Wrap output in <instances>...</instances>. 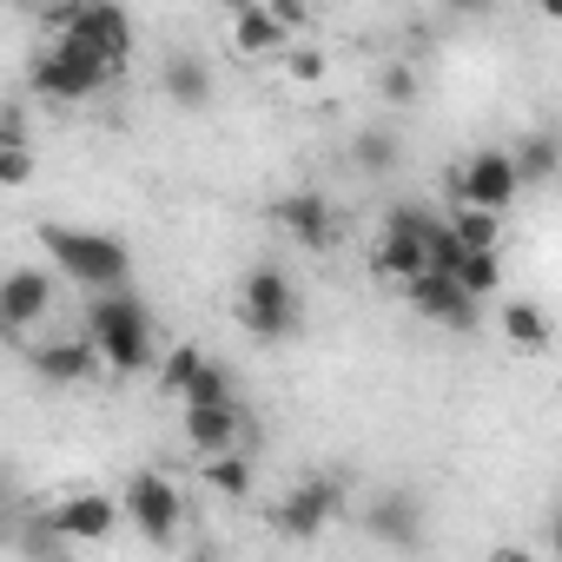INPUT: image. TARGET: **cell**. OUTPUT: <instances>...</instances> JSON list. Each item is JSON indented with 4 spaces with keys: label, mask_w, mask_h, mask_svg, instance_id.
<instances>
[{
    "label": "cell",
    "mask_w": 562,
    "mask_h": 562,
    "mask_svg": "<svg viewBox=\"0 0 562 562\" xmlns=\"http://www.w3.org/2000/svg\"><path fill=\"white\" fill-rule=\"evenodd\" d=\"M41 245H47V258H54L60 278L87 285V299L126 292V271H133L126 238H113V232H80V225H41Z\"/></svg>",
    "instance_id": "6da1fadb"
},
{
    "label": "cell",
    "mask_w": 562,
    "mask_h": 562,
    "mask_svg": "<svg viewBox=\"0 0 562 562\" xmlns=\"http://www.w3.org/2000/svg\"><path fill=\"white\" fill-rule=\"evenodd\" d=\"M80 331L100 345L106 371H120V378L159 364V358H153V318H146V305H139L133 292H100V299H87Z\"/></svg>",
    "instance_id": "7a4b0ae2"
},
{
    "label": "cell",
    "mask_w": 562,
    "mask_h": 562,
    "mask_svg": "<svg viewBox=\"0 0 562 562\" xmlns=\"http://www.w3.org/2000/svg\"><path fill=\"white\" fill-rule=\"evenodd\" d=\"M430 232H437V212L430 205H417V199L391 205L384 212V238L371 251V271L391 278V285H417V278L430 271Z\"/></svg>",
    "instance_id": "3957f363"
},
{
    "label": "cell",
    "mask_w": 562,
    "mask_h": 562,
    "mask_svg": "<svg viewBox=\"0 0 562 562\" xmlns=\"http://www.w3.org/2000/svg\"><path fill=\"white\" fill-rule=\"evenodd\" d=\"M27 80H34V93L41 100H54V106H74V100H93L106 80H113V67L100 60V54H87L80 41H47L41 54H34V67H27Z\"/></svg>",
    "instance_id": "277c9868"
},
{
    "label": "cell",
    "mask_w": 562,
    "mask_h": 562,
    "mask_svg": "<svg viewBox=\"0 0 562 562\" xmlns=\"http://www.w3.org/2000/svg\"><path fill=\"white\" fill-rule=\"evenodd\" d=\"M299 318H305V299H299L292 278L278 271V265H251V271H245V292H238V325H245L251 338L278 345V338L299 331Z\"/></svg>",
    "instance_id": "5b68a950"
},
{
    "label": "cell",
    "mask_w": 562,
    "mask_h": 562,
    "mask_svg": "<svg viewBox=\"0 0 562 562\" xmlns=\"http://www.w3.org/2000/svg\"><path fill=\"white\" fill-rule=\"evenodd\" d=\"M47 27H54V41L67 34V41H80L87 54H100L113 74L133 60V14H126V8H113V0H87V8H54V14H47Z\"/></svg>",
    "instance_id": "8992f818"
},
{
    "label": "cell",
    "mask_w": 562,
    "mask_h": 562,
    "mask_svg": "<svg viewBox=\"0 0 562 562\" xmlns=\"http://www.w3.org/2000/svg\"><path fill=\"white\" fill-rule=\"evenodd\" d=\"M345 509V483L338 476H299L285 496L271 503V529L285 536V542H318Z\"/></svg>",
    "instance_id": "52a82bcc"
},
{
    "label": "cell",
    "mask_w": 562,
    "mask_h": 562,
    "mask_svg": "<svg viewBox=\"0 0 562 562\" xmlns=\"http://www.w3.org/2000/svg\"><path fill=\"white\" fill-rule=\"evenodd\" d=\"M120 503H126V522H133L153 549L179 542V529H186V496H179V483H172L166 470H139Z\"/></svg>",
    "instance_id": "ba28073f"
},
{
    "label": "cell",
    "mask_w": 562,
    "mask_h": 562,
    "mask_svg": "<svg viewBox=\"0 0 562 562\" xmlns=\"http://www.w3.org/2000/svg\"><path fill=\"white\" fill-rule=\"evenodd\" d=\"M516 199H522L516 159H509L503 146H476V153L463 159V172H457V205H470V212H490V218H503V212H509Z\"/></svg>",
    "instance_id": "9c48e42d"
},
{
    "label": "cell",
    "mask_w": 562,
    "mask_h": 562,
    "mask_svg": "<svg viewBox=\"0 0 562 562\" xmlns=\"http://www.w3.org/2000/svg\"><path fill=\"white\" fill-rule=\"evenodd\" d=\"M120 516H126V503H113L106 490H80V496H60L47 509V522H54L60 542H106L120 529Z\"/></svg>",
    "instance_id": "30bf717a"
},
{
    "label": "cell",
    "mask_w": 562,
    "mask_h": 562,
    "mask_svg": "<svg viewBox=\"0 0 562 562\" xmlns=\"http://www.w3.org/2000/svg\"><path fill=\"white\" fill-rule=\"evenodd\" d=\"M41 318H54V271L14 265L8 285H0V325H8V331H34Z\"/></svg>",
    "instance_id": "8fae6325"
},
{
    "label": "cell",
    "mask_w": 562,
    "mask_h": 562,
    "mask_svg": "<svg viewBox=\"0 0 562 562\" xmlns=\"http://www.w3.org/2000/svg\"><path fill=\"white\" fill-rule=\"evenodd\" d=\"M404 305L424 325H443V331H470L476 325V299L457 285V278H437V271H424L417 285H404Z\"/></svg>",
    "instance_id": "7c38bea8"
},
{
    "label": "cell",
    "mask_w": 562,
    "mask_h": 562,
    "mask_svg": "<svg viewBox=\"0 0 562 562\" xmlns=\"http://www.w3.org/2000/svg\"><path fill=\"white\" fill-rule=\"evenodd\" d=\"M364 529H371V542H384V549H417V542H424V496H411V490H378V496L364 503Z\"/></svg>",
    "instance_id": "4fadbf2b"
},
{
    "label": "cell",
    "mask_w": 562,
    "mask_h": 562,
    "mask_svg": "<svg viewBox=\"0 0 562 562\" xmlns=\"http://www.w3.org/2000/svg\"><path fill=\"white\" fill-rule=\"evenodd\" d=\"M271 218H278V232H285L292 245H305V251H331V238H338V212H331L325 192H285V199L271 205Z\"/></svg>",
    "instance_id": "5bb4252c"
},
{
    "label": "cell",
    "mask_w": 562,
    "mask_h": 562,
    "mask_svg": "<svg viewBox=\"0 0 562 562\" xmlns=\"http://www.w3.org/2000/svg\"><path fill=\"white\" fill-rule=\"evenodd\" d=\"M34 371H41L47 384H87V378L106 371V358H100V345H93L87 331H74V338L41 345V351H34Z\"/></svg>",
    "instance_id": "9a60e30c"
},
{
    "label": "cell",
    "mask_w": 562,
    "mask_h": 562,
    "mask_svg": "<svg viewBox=\"0 0 562 562\" xmlns=\"http://www.w3.org/2000/svg\"><path fill=\"white\" fill-rule=\"evenodd\" d=\"M232 54L238 60H271V54L285 60L292 54V34L271 21L265 0H251V8H232Z\"/></svg>",
    "instance_id": "2e32d148"
},
{
    "label": "cell",
    "mask_w": 562,
    "mask_h": 562,
    "mask_svg": "<svg viewBox=\"0 0 562 562\" xmlns=\"http://www.w3.org/2000/svg\"><path fill=\"white\" fill-rule=\"evenodd\" d=\"M238 437H245L238 397H232V404H212V411H186V443H192L199 457H225V450H238Z\"/></svg>",
    "instance_id": "e0dca14e"
},
{
    "label": "cell",
    "mask_w": 562,
    "mask_h": 562,
    "mask_svg": "<svg viewBox=\"0 0 562 562\" xmlns=\"http://www.w3.org/2000/svg\"><path fill=\"white\" fill-rule=\"evenodd\" d=\"M159 87H166V100L172 106H186V113H199V106H212V67L199 60V54H166V67H159Z\"/></svg>",
    "instance_id": "ac0fdd59"
},
{
    "label": "cell",
    "mask_w": 562,
    "mask_h": 562,
    "mask_svg": "<svg viewBox=\"0 0 562 562\" xmlns=\"http://www.w3.org/2000/svg\"><path fill=\"white\" fill-rule=\"evenodd\" d=\"M496 325H503V338H509L516 351H549V331H555L536 299H509V305L496 312Z\"/></svg>",
    "instance_id": "d6986e66"
},
{
    "label": "cell",
    "mask_w": 562,
    "mask_h": 562,
    "mask_svg": "<svg viewBox=\"0 0 562 562\" xmlns=\"http://www.w3.org/2000/svg\"><path fill=\"white\" fill-rule=\"evenodd\" d=\"M199 483H205L212 496H225V503H245L251 483H258V470H251L245 450H225V457H205V463H199Z\"/></svg>",
    "instance_id": "ffe728a7"
},
{
    "label": "cell",
    "mask_w": 562,
    "mask_h": 562,
    "mask_svg": "<svg viewBox=\"0 0 562 562\" xmlns=\"http://www.w3.org/2000/svg\"><path fill=\"white\" fill-rule=\"evenodd\" d=\"M509 159H516V179H522V186H549V179L562 172V139H555V133H522V139L509 146Z\"/></svg>",
    "instance_id": "44dd1931"
},
{
    "label": "cell",
    "mask_w": 562,
    "mask_h": 562,
    "mask_svg": "<svg viewBox=\"0 0 562 562\" xmlns=\"http://www.w3.org/2000/svg\"><path fill=\"white\" fill-rule=\"evenodd\" d=\"M351 159H358V172L384 179V172L397 166V133H391V126H364V133L351 139Z\"/></svg>",
    "instance_id": "7402d4cb"
},
{
    "label": "cell",
    "mask_w": 562,
    "mask_h": 562,
    "mask_svg": "<svg viewBox=\"0 0 562 562\" xmlns=\"http://www.w3.org/2000/svg\"><path fill=\"white\" fill-rule=\"evenodd\" d=\"M443 218H450V232L463 238V251H496V238H503V218H490V212H470V205H450Z\"/></svg>",
    "instance_id": "603a6c76"
},
{
    "label": "cell",
    "mask_w": 562,
    "mask_h": 562,
    "mask_svg": "<svg viewBox=\"0 0 562 562\" xmlns=\"http://www.w3.org/2000/svg\"><path fill=\"white\" fill-rule=\"evenodd\" d=\"M205 371V351L199 345H172V351H159V391L166 397H186V384Z\"/></svg>",
    "instance_id": "cb8c5ba5"
},
{
    "label": "cell",
    "mask_w": 562,
    "mask_h": 562,
    "mask_svg": "<svg viewBox=\"0 0 562 562\" xmlns=\"http://www.w3.org/2000/svg\"><path fill=\"white\" fill-rule=\"evenodd\" d=\"M186 411H212V404H232V371L218 364V358H205V371L186 384V397H179Z\"/></svg>",
    "instance_id": "d4e9b609"
},
{
    "label": "cell",
    "mask_w": 562,
    "mask_h": 562,
    "mask_svg": "<svg viewBox=\"0 0 562 562\" xmlns=\"http://www.w3.org/2000/svg\"><path fill=\"white\" fill-rule=\"evenodd\" d=\"M457 285L483 305V299L503 285V258H496V251H470V258H463V271H457Z\"/></svg>",
    "instance_id": "484cf974"
},
{
    "label": "cell",
    "mask_w": 562,
    "mask_h": 562,
    "mask_svg": "<svg viewBox=\"0 0 562 562\" xmlns=\"http://www.w3.org/2000/svg\"><path fill=\"white\" fill-rule=\"evenodd\" d=\"M463 258H470V251H463V238L450 232V218H437V232H430V271H437V278H457V271H463Z\"/></svg>",
    "instance_id": "4316f807"
},
{
    "label": "cell",
    "mask_w": 562,
    "mask_h": 562,
    "mask_svg": "<svg viewBox=\"0 0 562 562\" xmlns=\"http://www.w3.org/2000/svg\"><path fill=\"white\" fill-rule=\"evenodd\" d=\"M285 74H292L299 87H325V74H331V54H325V47H292V54H285Z\"/></svg>",
    "instance_id": "83f0119b"
},
{
    "label": "cell",
    "mask_w": 562,
    "mask_h": 562,
    "mask_svg": "<svg viewBox=\"0 0 562 562\" xmlns=\"http://www.w3.org/2000/svg\"><path fill=\"white\" fill-rule=\"evenodd\" d=\"M34 179V153H27V139H8V146H0V186H27Z\"/></svg>",
    "instance_id": "f1b7e54d"
},
{
    "label": "cell",
    "mask_w": 562,
    "mask_h": 562,
    "mask_svg": "<svg viewBox=\"0 0 562 562\" xmlns=\"http://www.w3.org/2000/svg\"><path fill=\"white\" fill-rule=\"evenodd\" d=\"M378 93H384L391 106H404V100H417V74H411L404 60H391V67L378 74Z\"/></svg>",
    "instance_id": "f546056e"
},
{
    "label": "cell",
    "mask_w": 562,
    "mask_h": 562,
    "mask_svg": "<svg viewBox=\"0 0 562 562\" xmlns=\"http://www.w3.org/2000/svg\"><path fill=\"white\" fill-rule=\"evenodd\" d=\"M265 8H271V21L285 27V34H305V27H312V8H305V0H265Z\"/></svg>",
    "instance_id": "4dcf8cb0"
},
{
    "label": "cell",
    "mask_w": 562,
    "mask_h": 562,
    "mask_svg": "<svg viewBox=\"0 0 562 562\" xmlns=\"http://www.w3.org/2000/svg\"><path fill=\"white\" fill-rule=\"evenodd\" d=\"M186 562H218V549H192V555H186Z\"/></svg>",
    "instance_id": "1f68e13d"
},
{
    "label": "cell",
    "mask_w": 562,
    "mask_h": 562,
    "mask_svg": "<svg viewBox=\"0 0 562 562\" xmlns=\"http://www.w3.org/2000/svg\"><path fill=\"white\" fill-rule=\"evenodd\" d=\"M496 562H536V555H522V549H503V555H496Z\"/></svg>",
    "instance_id": "d6a6232c"
},
{
    "label": "cell",
    "mask_w": 562,
    "mask_h": 562,
    "mask_svg": "<svg viewBox=\"0 0 562 562\" xmlns=\"http://www.w3.org/2000/svg\"><path fill=\"white\" fill-rule=\"evenodd\" d=\"M555 536H562V509H555Z\"/></svg>",
    "instance_id": "836d02e7"
},
{
    "label": "cell",
    "mask_w": 562,
    "mask_h": 562,
    "mask_svg": "<svg viewBox=\"0 0 562 562\" xmlns=\"http://www.w3.org/2000/svg\"><path fill=\"white\" fill-rule=\"evenodd\" d=\"M555 555H562V536H555Z\"/></svg>",
    "instance_id": "e575fe53"
}]
</instances>
